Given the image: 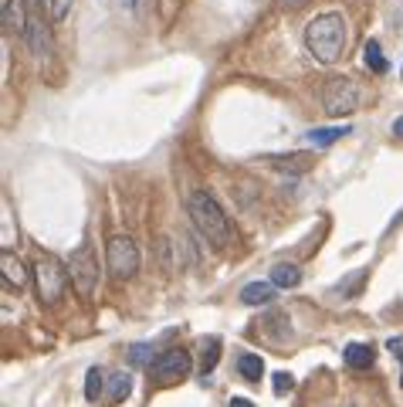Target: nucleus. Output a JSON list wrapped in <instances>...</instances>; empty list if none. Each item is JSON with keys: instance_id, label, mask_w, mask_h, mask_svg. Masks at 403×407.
Listing matches in <instances>:
<instances>
[{"instance_id": "1", "label": "nucleus", "mask_w": 403, "mask_h": 407, "mask_svg": "<svg viewBox=\"0 0 403 407\" xmlns=\"http://www.w3.org/2000/svg\"><path fill=\"white\" fill-rule=\"evenodd\" d=\"M349 41V31H346V17L342 14H319L309 21V28H305V48H309V55L315 62L322 65H332L339 62L342 48Z\"/></svg>"}, {"instance_id": "2", "label": "nucleus", "mask_w": 403, "mask_h": 407, "mask_svg": "<svg viewBox=\"0 0 403 407\" xmlns=\"http://www.w3.org/2000/svg\"><path fill=\"white\" fill-rule=\"evenodd\" d=\"M186 214L193 221V228H197L210 245H227V241H231V221L224 214V207H220L207 190H193V194L186 197Z\"/></svg>"}, {"instance_id": "3", "label": "nucleus", "mask_w": 403, "mask_h": 407, "mask_svg": "<svg viewBox=\"0 0 403 407\" xmlns=\"http://www.w3.org/2000/svg\"><path fill=\"white\" fill-rule=\"evenodd\" d=\"M68 275H72L75 289L85 299L95 296V285H98V275H102V272H98V258H95L92 245H78V248L68 255Z\"/></svg>"}, {"instance_id": "4", "label": "nucleus", "mask_w": 403, "mask_h": 407, "mask_svg": "<svg viewBox=\"0 0 403 407\" xmlns=\"http://www.w3.org/2000/svg\"><path fill=\"white\" fill-rule=\"evenodd\" d=\"M322 106H326L329 116H349V112H356V106H359L356 82L346 79V75L329 79L326 89H322Z\"/></svg>"}, {"instance_id": "5", "label": "nucleus", "mask_w": 403, "mask_h": 407, "mask_svg": "<svg viewBox=\"0 0 403 407\" xmlns=\"http://www.w3.org/2000/svg\"><path fill=\"white\" fill-rule=\"evenodd\" d=\"M106 262H109V272L115 279H132L140 272V248L132 238H112L109 241V251H106Z\"/></svg>"}, {"instance_id": "6", "label": "nucleus", "mask_w": 403, "mask_h": 407, "mask_svg": "<svg viewBox=\"0 0 403 407\" xmlns=\"http://www.w3.org/2000/svg\"><path fill=\"white\" fill-rule=\"evenodd\" d=\"M149 370H153V377L159 384H176V380H183V377L190 374V353L180 350V346H173V350L156 357Z\"/></svg>"}, {"instance_id": "7", "label": "nucleus", "mask_w": 403, "mask_h": 407, "mask_svg": "<svg viewBox=\"0 0 403 407\" xmlns=\"http://www.w3.org/2000/svg\"><path fill=\"white\" fill-rule=\"evenodd\" d=\"M34 282H38V296L45 299V302H58L64 289V279H62V268L55 265L51 258H41L38 265H34Z\"/></svg>"}, {"instance_id": "8", "label": "nucleus", "mask_w": 403, "mask_h": 407, "mask_svg": "<svg viewBox=\"0 0 403 407\" xmlns=\"http://www.w3.org/2000/svg\"><path fill=\"white\" fill-rule=\"evenodd\" d=\"M0 272H4V282L11 285V289H17V292H21V289L28 285V279H31V275H28V268L21 265V258H17L11 248L0 251Z\"/></svg>"}, {"instance_id": "9", "label": "nucleus", "mask_w": 403, "mask_h": 407, "mask_svg": "<svg viewBox=\"0 0 403 407\" xmlns=\"http://www.w3.org/2000/svg\"><path fill=\"white\" fill-rule=\"evenodd\" d=\"M28 0H7L4 4V31L7 34H28Z\"/></svg>"}, {"instance_id": "10", "label": "nucleus", "mask_w": 403, "mask_h": 407, "mask_svg": "<svg viewBox=\"0 0 403 407\" xmlns=\"http://www.w3.org/2000/svg\"><path fill=\"white\" fill-rule=\"evenodd\" d=\"M24 41H28V48H31L34 58H38V62H45L47 51H51V38H47V28L41 24V21H31V28H28V34H24Z\"/></svg>"}, {"instance_id": "11", "label": "nucleus", "mask_w": 403, "mask_h": 407, "mask_svg": "<svg viewBox=\"0 0 403 407\" xmlns=\"http://www.w3.org/2000/svg\"><path fill=\"white\" fill-rule=\"evenodd\" d=\"M275 282H248L241 289V302L244 306H268L271 299H275Z\"/></svg>"}, {"instance_id": "12", "label": "nucleus", "mask_w": 403, "mask_h": 407, "mask_svg": "<svg viewBox=\"0 0 403 407\" xmlns=\"http://www.w3.org/2000/svg\"><path fill=\"white\" fill-rule=\"evenodd\" d=\"M342 360H346V367H353V370H370L373 360H376V353H373V346H366V343H349L342 350Z\"/></svg>"}, {"instance_id": "13", "label": "nucleus", "mask_w": 403, "mask_h": 407, "mask_svg": "<svg viewBox=\"0 0 403 407\" xmlns=\"http://www.w3.org/2000/svg\"><path fill=\"white\" fill-rule=\"evenodd\" d=\"M268 282H275L278 289H295V285L302 282V268L292 265V262H278V265L271 268Z\"/></svg>"}, {"instance_id": "14", "label": "nucleus", "mask_w": 403, "mask_h": 407, "mask_svg": "<svg viewBox=\"0 0 403 407\" xmlns=\"http://www.w3.org/2000/svg\"><path fill=\"white\" fill-rule=\"evenodd\" d=\"M349 133H353L349 126H319V129H309V143L312 146H332Z\"/></svg>"}, {"instance_id": "15", "label": "nucleus", "mask_w": 403, "mask_h": 407, "mask_svg": "<svg viewBox=\"0 0 403 407\" xmlns=\"http://www.w3.org/2000/svg\"><path fill=\"white\" fill-rule=\"evenodd\" d=\"M200 377H210V370L220 360V336H203L200 340Z\"/></svg>"}, {"instance_id": "16", "label": "nucleus", "mask_w": 403, "mask_h": 407, "mask_svg": "<svg viewBox=\"0 0 403 407\" xmlns=\"http://www.w3.org/2000/svg\"><path fill=\"white\" fill-rule=\"evenodd\" d=\"M271 167L278 170H295V173H305L312 167V157L309 153H281V157H268Z\"/></svg>"}, {"instance_id": "17", "label": "nucleus", "mask_w": 403, "mask_h": 407, "mask_svg": "<svg viewBox=\"0 0 403 407\" xmlns=\"http://www.w3.org/2000/svg\"><path fill=\"white\" fill-rule=\"evenodd\" d=\"M129 391H132V377L125 374V370H119V374L109 377V394H106V401H109V404H123L125 397H129Z\"/></svg>"}, {"instance_id": "18", "label": "nucleus", "mask_w": 403, "mask_h": 407, "mask_svg": "<svg viewBox=\"0 0 403 407\" xmlns=\"http://www.w3.org/2000/svg\"><path fill=\"white\" fill-rule=\"evenodd\" d=\"M237 374L254 384V380H261L264 377V360L258 353H241V357H237Z\"/></svg>"}, {"instance_id": "19", "label": "nucleus", "mask_w": 403, "mask_h": 407, "mask_svg": "<svg viewBox=\"0 0 403 407\" xmlns=\"http://www.w3.org/2000/svg\"><path fill=\"white\" fill-rule=\"evenodd\" d=\"M363 62H366V68H373L376 75H383L387 72V58H383V51H380V41H366V48H363Z\"/></svg>"}, {"instance_id": "20", "label": "nucleus", "mask_w": 403, "mask_h": 407, "mask_svg": "<svg viewBox=\"0 0 403 407\" xmlns=\"http://www.w3.org/2000/svg\"><path fill=\"white\" fill-rule=\"evenodd\" d=\"M102 387H106V370H102V367H92L89 377H85V397H89V401H98V397H102Z\"/></svg>"}, {"instance_id": "21", "label": "nucleus", "mask_w": 403, "mask_h": 407, "mask_svg": "<svg viewBox=\"0 0 403 407\" xmlns=\"http://www.w3.org/2000/svg\"><path fill=\"white\" fill-rule=\"evenodd\" d=\"M129 360L136 363V367H153V346L149 343L129 346Z\"/></svg>"}, {"instance_id": "22", "label": "nucleus", "mask_w": 403, "mask_h": 407, "mask_svg": "<svg viewBox=\"0 0 403 407\" xmlns=\"http://www.w3.org/2000/svg\"><path fill=\"white\" fill-rule=\"evenodd\" d=\"M51 4V17L55 21H64V14L72 11V0H47Z\"/></svg>"}, {"instance_id": "23", "label": "nucleus", "mask_w": 403, "mask_h": 407, "mask_svg": "<svg viewBox=\"0 0 403 407\" xmlns=\"http://www.w3.org/2000/svg\"><path fill=\"white\" fill-rule=\"evenodd\" d=\"M288 391H292V377H288V374H275V394L285 397Z\"/></svg>"}, {"instance_id": "24", "label": "nucleus", "mask_w": 403, "mask_h": 407, "mask_svg": "<svg viewBox=\"0 0 403 407\" xmlns=\"http://www.w3.org/2000/svg\"><path fill=\"white\" fill-rule=\"evenodd\" d=\"M231 407H254V404H251L248 397H234V401H231Z\"/></svg>"}, {"instance_id": "25", "label": "nucleus", "mask_w": 403, "mask_h": 407, "mask_svg": "<svg viewBox=\"0 0 403 407\" xmlns=\"http://www.w3.org/2000/svg\"><path fill=\"white\" fill-rule=\"evenodd\" d=\"M393 136H403V116L397 119V123H393Z\"/></svg>"}, {"instance_id": "26", "label": "nucleus", "mask_w": 403, "mask_h": 407, "mask_svg": "<svg viewBox=\"0 0 403 407\" xmlns=\"http://www.w3.org/2000/svg\"><path fill=\"white\" fill-rule=\"evenodd\" d=\"M285 4H288V7H305L309 0H285Z\"/></svg>"}, {"instance_id": "27", "label": "nucleus", "mask_w": 403, "mask_h": 407, "mask_svg": "<svg viewBox=\"0 0 403 407\" xmlns=\"http://www.w3.org/2000/svg\"><path fill=\"white\" fill-rule=\"evenodd\" d=\"M28 4H47V0H28Z\"/></svg>"}, {"instance_id": "28", "label": "nucleus", "mask_w": 403, "mask_h": 407, "mask_svg": "<svg viewBox=\"0 0 403 407\" xmlns=\"http://www.w3.org/2000/svg\"><path fill=\"white\" fill-rule=\"evenodd\" d=\"M123 4H132V0H123Z\"/></svg>"}, {"instance_id": "29", "label": "nucleus", "mask_w": 403, "mask_h": 407, "mask_svg": "<svg viewBox=\"0 0 403 407\" xmlns=\"http://www.w3.org/2000/svg\"><path fill=\"white\" fill-rule=\"evenodd\" d=\"M400 75H403V72H400Z\"/></svg>"}]
</instances>
